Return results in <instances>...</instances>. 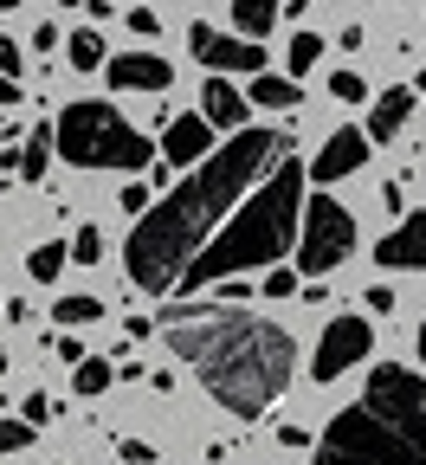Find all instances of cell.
Returning <instances> with one entry per match:
<instances>
[{
  "label": "cell",
  "instance_id": "8992f818",
  "mask_svg": "<svg viewBox=\"0 0 426 465\" xmlns=\"http://www.w3.org/2000/svg\"><path fill=\"white\" fill-rule=\"evenodd\" d=\"M349 252H355V213L330 194H311L297 213V265L311 278H330Z\"/></svg>",
  "mask_w": 426,
  "mask_h": 465
},
{
  "label": "cell",
  "instance_id": "ba28073f",
  "mask_svg": "<svg viewBox=\"0 0 426 465\" xmlns=\"http://www.w3.org/2000/svg\"><path fill=\"white\" fill-rule=\"evenodd\" d=\"M188 52L201 58L207 72H265V45L259 39H226V33H213V26H188Z\"/></svg>",
  "mask_w": 426,
  "mask_h": 465
},
{
  "label": "cell",
  "instance_id": "4dcf8cb0",
  "mask_svg": "<svg viewBox=\"0 0 426 465\" xmlns=\"http://www.w3.org/2000/svg\"><path fill=\"white\" fill-rule=\"evenodd\" d=\"M362 304H369L375 317H388L394 311V284H369V298H362Z\"/></svg>",
  "mask_w": 426,
  "mask_h": 465
},
{
  "label": "cell",
  "instance_id": "5bb4252c",
  "mask_svg": "<svg viewBox=\"0 0 426 465\" xmlns=\"http://www.w3.org/2000/svg\"><path fill=\"white\" fill-rule=\"evenodd\" d=\"M201 116L213 130H239L253 116V97H239V84H226V78H207V91H201Z\"/></svg>",
  "mask_w": 426,
  "mask_h": 465
},
{
  "label": "cell",
  "instance_id": "d6a6232c",
  "mask_svg": "<svg viewBox=\"0 0 426 465\" xmlns=\"http://www.w3.org/2000/svg\"><path fill=\"white\" fill-rule=\"evenodd\" d=\"M278 446H284V452H303V446H311V433H303L297 420H284V427H278Z\"/></svg>",
  "mask_w": 426,
  "mask_h": 465
},
{
  "label": "cell",
  "instance_id": "277c9868",
  "mask_svg": "<svg viewBox=\"0 0 426 465\" xmlns=\"http://www.w3.org/2000/svg\"><path fill=\"white\" fill-rule=\"evenodd\" d=\"M297 213H303V162L297 149H284L259 182L239 194V207L213 226V240L181 265L174 291H194L226 278V272H253V265H278L291 246H297Z\"/></svg>",
  "mask_w": 426,
  "mask_h": 465
},
{
  "label": "cell",
  "instance_id": "9c48e42d",
  "mask_svg": "<svg viewBox=\"0 0 426 465\" xmlns=\"http://www.w3.org/2000/svg\"><path fill=\"white\" fill-rule=\"evenodd\" d=\"M369 162V130H330L323 136V149H317V162H303V182H317V188H330V182H349V174Z\"/></svg>",
  "mask_w": 426,
  "mask_h": 465
},
{
  "label": "cell",
  "instance_id": "ac0fdd59",
  "mask_svg": "<svg viewBox=\"0 0 426 465\" xmlns=\"http://www.w3.org/2000/svg\"><path fill=\"white\" fill-rule=\"evenodd\" d=\"M45 168H52V124H39L20 143V182H45Z\"/></svg>",
  "mask_w": 426,
  "mask_h": 465
},
{
  "label": "cell",
  "instance_id": "e575fe53",
  "mask_svg": "<svg viewBox=\"0 0 426 465\" xmlns=\"http://www.w3.org/2000/svg\"><path fill=\"white\" fill-rule=\"evenodd\" d=\"M7 104H20V84H14L7 72H0V110H7Z\"/></svg>",
  "mask_w": 426,
  "mask_h": 465
},
{
  "label": "cell",
  "instance_id": "7a4b0ae2",
  "mask_svg": "<svg viewBox=\"0 0 426 465\" xmlns=\"http://www.w3.org/2000/svg\"><path fill=\"white\" fill-rule=\"evenodd\" d=\"M162 336L174 349V362H188L194 381L239 420H259L265 407L291 388L297 369V336L272 317L246 311H213V304H168Z\"/></svg>",
  "mask_w": 426,
  "mask_h": 465
},
{
  "label": "cell",
  "instance_id": "44dd1931",
  "mask_svg": "<svg viewBox=\"0 0 426 465\" xmlns=\"http://www.w3.org/2000/svg\"><path fill=\"white\" fill-rule=\"evenodd\" d=\"M52 317L65 323V330H91V323L104 317V298H58V304H52Z\"/></svg>",
  "mask_w": 426,
  "mask_h": 465
},
{
  "label": "cell",
  "instance_id": "cb8c5ba5",
  "mask_svg": "<svg viewBox=\"0 0 426 465\" xmlns=\"http://www.w3.org/2000/svg\"><path fill=\"white\" fill-rule=\"evenodd\" d=\"M65 252H72L78 265H97V259H104V232H97V226H78V232H72V246H65Z\"/></svg>",
  "mask_w": 426,
  "mask_h": 465
},
{
  "label": "cell",
  "instance_id": "74e56055",
  "mask_svg": "<svg viewBox=\"0 0 426 465\" xmlns=\"http://www.w3.org/2000/svg\"><path fill=\"white\" fill-rule=\"evenodd\" d=\"M58 7H78V0H58Z\"/></svg>",
  "mask_w": 426,
  "mask_h": 465
},
{
  "label": "cell",
  "instance_id": "52a82bcc",
  "mask_svg": "<svg viewBox=\"0 0 426 465\" xmlns=\"http://www.w3.org/2000/svg\"><path fill=\"white\" fill-rule=\"evenodd\" d=\"M369 349H375V323H369V317H349V311L330 317L323 336H317V356H311V381H317V388L342 381L349 369L369 362Z\"/></svg>",
  "mask_w": 426,
  "mask_h": 465
},
{
  "label": "cell",
  "instance_id": "1f68e13d",
  "mask_svg": "<svg viewBox=\"0 0 426 465\" xmlns=\"http://www.w3.org/2000/svg\"><path fill=\"white\" fill-rule=\"evenodd\" d=\"M20 65H26V58H20V45H14L7 33H0V72H7V78H20Z\"/></svg>",
  "mask_w": 426,
  "mask_h": 465
},
{
  "label": "cell",
  "instance_id": "ffe728a7",
  "mask_svg": "<svg viewBox=\"0 0 426 465\" xmlns=\"http://www.w3.org/2000/svg\"><path fill=\"white\" fill-rule=\"evenodd\" d=\"M72 265V252L58 246V240H45V246H33L26 252V272H33V284H58V272Z\"/></svg>",
  "mask_w": 426,
  "mask_h": 465
},
{
  "label": "cell",
  "instance_id": "83f0119b",
  "mask_svg": "<svg viewBox=\"0 0 426 465\" xmlns=\"http://www.w3.org/2000/svg\"><path fill=\"white\" fill-rule=\"evenodd\" d=\"M116 452H124V465H155V446H149V440H136V433L116 446Z\"/></svg>",
  "mask_w": 426,
  "mask_h": 465
},
{
  "label": "cell",
  "instance_id": "4fadbf2b",
  "mask_svg": "<svg viewBox=\"0 0 426 465\" xmlns=\"http://www.w3.org/2000/svg\"><path fill=\"white\" fill-rule=\"evenodd\" d=\"M413 84H394V91H381L375 97V110H369V143H394L401 130H407V116H413Z\"/></svg>",
  "mask_w": 426,
  "mask_h": 465
},
{
  "label": "cell",
  "instance_id": "7402d4cb",
  "mask_svg": "<svg viewBox=\"0 0 426 465\" xmlns=\"http://www.w3.org/2000/svg\"><path fill=\"white\" fill-rule=\"evenodd\" d=\"M317 58H323V39H317V33H297L291 52H284V65H291V78H303V72L317 65Z\"/></svg>",
  "mask_w": 426,
  "mask_h": 465
},
{
  "label": "cell",
  "instance_id": "d590c367",
  "mask_svg": "<svg viewBox=\"0 0 426 465\" xmlns=\"http://www.w3.org/2000/svg\"><path fill=\"white\" fill-rule=\"evenodd\" d=\"M420 369H426V323H420Z\"/></svg>",
  "mask_w": 426,
  "mask_h": 465
},
{
  "label": "cell",
  "instance_id": "603a6c76",
  "mask_svg": "<svg viewBox=\"0 0 426 465\" xmlns=\"http://www.w3.org/2000/svg\"><path fill=\"white\" fill-rule=\"evenodd\" d=\"M33 433H39L33 420H0V459H14V452H26V446H33Z\"/></svg>",
  "mask_w": 426,
  "mask_h": 465
},
{
  "label": "cell",
  "instance_id": "4316f807",
  "mask_svg": "<svg viewBox=\"0 0 426 465\" xmlns=\"http://www.w3.org/2000/svg\"><path fill=\"white\" fill-rule=\"evenodd\" d=\"M20 420H33V427H45V420H52V401H45L39 388H33V394L20 401Z\"/></svg>",
  "mask_w": 426,
  "mask_h": 465
},
{
  "label": "cell",
  "instance_id": "3957f363",
  "mask_svg": "<svg viewBox=\"0 0 426 465\" xmlns=\"http://www.w3.org/2000/svg\"><path fill=\"white\" fill-rule=\"evenodd\" d=\"M311 465H426V375L420 369H375L342 414L311 440Z\"/></svg>",
  "mask_w": 426,
  "mask_h": 465
},
{
  "label": "cell",
  "instance_id": "2e32d148",
  "mask_svg": "<svg viewBox=\"0 0 426 465\" xmlns=\"http://www.w3.org/2000/svg\"><path fill=\"white\" fill-rule=\"evenodd\" d=\"M233 26H239V39H265L272 26H278V0H233Z\"/></svg>",
  "mask_w": 426,
  "mask_h": 465
},
{
  "label": "cell",
  "instance_id": "f1b7e54d",
  "mask_svg": "<svg viewBox=\"0 0 426 465\" xmlns=\"http://www.w3.org/2000/svg\"><path fill=\"white\" fill-rule=\"evenodd\" d=\"M149 201H155V188H149V182H130V188H124V213H130V220H136Z\"/></svg>",
  "mask_w": 426,
  "mask_h": 465
},
{
  "label": "cell",
  "instance_id": "484cf974",
  "mask_svg": "<svg viewBox=\"0 0 426 465\" xmlns=\"http://www.w3.org/2000/svg\"><path fill=\"white\" fill-rule=\"evenodd\" d=\"M259 291H265V298H297V272H291V265H272Z\"/></svg>",
  "mask_w": 426,
  "mask_h": 465
},
{
  "label": "cell",
  "instance_id": "f35d334b",
  "mask_svg": "<svg viewBox=\"0 0 426 465\" xmlns=\"http://www.w3.org/2000/svg\"><path fill=\"white\" fill-rule=\"evenodd\" d=\"M0 7H20V0H0Z\"/></svg>",
  "mask_w": 426,
  "mask_h": 465
},
{
  "label": "cell",
  "instance_id": "f546056e",
  "mask_svg": "<svg viewBox=\"0 0 426 465\" xmlns=\"http://www.w3.org/2000/svg\"><path fill=\"white\" fill-rule=\"evenodd\" d=\"M130 33H136V39H155V33H162V20H155L149 7H130Z\"/></svg>",
  "mask_w": 426,
  "mask_h": 465
},
{
  "label": "cell",
  "instance_id": "8fae6325",
  "mask_svg": "<svg viewBox=\"0 0 426 465\" xmlns=\"http://www.w3.org/2000/svg\"><path fill=\"white\" fill-rule=\"evenodd\" d=\"M375 265H388V272H426V213H407L401 226H388V240L375 246Z\"/></svg>",
  "mask_w": 426,
  "mask_h": 465
},
{
  "label": "cell",
  "instance_id": "6da1fadb",
  "mask_svg": "<svg viewBox=\"0 0 426 465\" xmlns=\"http://www.w3.org/2000/svg\"><path fill=\"white\" fill-rule=\"evenodd\" d=\"M291 149L284 130H253L239 124L226 130L220 149H207L194 162V174H181V182L162 188V201H149L130 226V246H124V272L136 291H174L181 265H188L207 240L213 226L239 207V194H246L259 174Z\"/></svg>",
  "mask_w": 426,
  "mask_h": 465
},
{
  "label": "cell",
  "instance_id": "8d00e7d4",
  "mask_svg": "<svg viewBox=\"0 0 426 465\" xmlns=\"http://www.w3.org/2000/svg\"><path fill=\"white\" fill-rule=\"evenodd\" d=\"M413 91H420V97H426V72H420V84H413Z\"/></svg>",
  "mask_w": 426,
  "mask_h": 465
},
{
  "label": "cell",
  "instance_id": "d4e9b609",
  "mask_svg": "<svg viewBox=\"0 0 426 465\" xmlns=\"http://www.w3.org/2000/svg\"><path fill=\"white\" fill-rule=\"evenodd\" d=\"M330 97L336 104H369V84H362V72H336L330 78Z\"/></svg>",
  "mask_w": 426,
  "mask_h": 465
},
{
  "label": "cell",
  "instance_id": "d6986e66",
  "mask_svg": "<svg viewBox=\"0 0 426 465\" xmlns=\"http://www.w3.org/2000/svg\"><path fill=\"white\" fill-rule=\"evenodd\" d=\"M110 381H116V362H110V356H78V362H72V388H78L84 401L104 394Z\"/></svg>",
  "mask_w": 426,
  "mask_h": 465
},
{
  "label": "cell",
  "instance_id": "e0dca14e",
  "mask_svg": "<svg viewBox=\"0 0 426 465\" xmlns=\"http://www.w3.org/2000/svg\"><path fill=\"white\" fill-rule=\"evenodd\" d=\"M65 52H72V58H65L72 72H104V58H110V45H104L97 26H78V33L65 39Z\"/></svg>",
  "mask_w": 426,
  "mask_h": 465
},
{
  "label": "cell",
  "instance_id": "5b68a950",
  "mask_svg": "<svg viewBox=\"0 0 426 465\" xmlns=\"http://www.w3.org/2000/svg\"><path fill=\"white\" fill-rule=\"evenodd\" d=\"M52 149L72 168H124V174H136V168L155 162V143L104 97H78V104L58 110L52 116Z\"/></svg>",
  "mask_w": 426,
  "mask_h": 465
},
{
  "label": "cell",
  "instance_id": "9a60e30c",
  "mask_svg": "<svg viewBox=\"0 0 426 465\" xmlns=\"http://www.w3.org/2000/svg\"><path fill=\"white\" fill-rule=\"evenodd\" d=\"M253 104H259V110H303V91H297V78L253 72Z\"/></svg>",
  "mask_w": 426,
  "mask_h": 465
},
{
  "label": "cell",
  "instance_id": "30bf717a",
  "mask_svg": "<svg viewBox=\"0 0 426 465\" xmlns=\"http://www.w3.org/2000/svg\"><path fill=\"white\" fill-rule=\"evenodd\" d=\"M104 78L116 91H168L174 84V65L162 52H124V58H104Z\"/></svg>",
  "mask_w": 426,
  "mask_h": 465
},
{
  "label": "cell",
  "instance_id": "836d02e7",
  "mask_svg": "<svg viewBox=\"0 0 426 465\" xmlns=\"http://www.w3.org/2000/svg\"><path fill=\"white\" fill-rule=\"evenodd\" d=\"M52 349H58V362H78V356H84V342H78V336H72V330H65V336H58V342H52Z\"/></svg>",
  "mask_w": 426,
  "mask_h": 465
},
{
  "label": "cell",
  "instance_id": "7c38bea8",
  "mask_svg": "<svg viewBox=\"0 0 426 465\" xmlns=\"http://www.w3.org/2000/svg\"><path fill=\"white\" fill-rule=\"evenodd\" d=\"M207 149H213V124H207V116H174V124L162 130V143H155V155H162V162H174V168L201 162Z\"/></svg>",
  "mask_w": 426,
  "mask_h": 465
}]
</instances>
